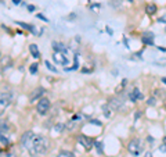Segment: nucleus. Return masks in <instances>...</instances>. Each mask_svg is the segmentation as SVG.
I'll return each instance as SVG.
<instances>
[{"label":"nucleus","instance_id":"obj_2","mask_svg":"<svg viewBox=\"0 0 166 157\" xmlns=\"http://www.w3.org/2000/svg\"><path fill=\"white\" fill-rule=\"evenodd\" d=\"M143 150H144V145L141 142V139L133 138L129 143H127V152H129L132 156H134V157L140 156V154L143 153Z\"/></svg>","mask_w":166,"mask_h":157},{"label":"nucleus","instance_id":"obj_35","mask_svg":"<svg viewBox=\"0 0 166 157\" xmlns=\"http://www.w3.org/2000/svg\"><path fill=\"white\" fill-rule=\"evenodd\" d=\"M147 140H148V142H154V138H151V136H148V138H147Z\"/></svg>","mask_w":166,"mask_h":157},{"label":"nucleus","instance_id":"obj_39","mask_svg":"<svg viewBox=\"0 0 166 157\" xmlns=\"http://www.w3.org/2000/svg\"><path fill=\"white\" fill-rule=\"evenodd\" d=\"M0 59H1V53H0Z\"/></svg>","mask_w":166,"mask_h":157},{"label":"nucleus","instance_id":"obj_23","mask_svg":"<svg viewBox=\"0 0 166 157\" xmlns=\"http://www.w3.org/2000/svg\"><path fill=\"white\" fill-rule=\"evenodd\" d=\"M102 110H104V115L105 117H111V109H109V106H102Z\"/></svg>","mask_w":166,"mask_h":157},{"label":"nucleus","instance_id":"obj_10","mask_svg":"<svg viewBox=\"0 0 166 157\" xmlns=\"http://www.w3.org/2000/svg\"><path fill=\"white\" fill-rule=\"evenodd\" d=\"M109 107H111L112 110H116V111H119V110H122L123 109V103H122V100L120 99H111L109 100V104H108Z\"/></svg>","mask_w":166,"mask_h":157},{"label":"nucleus","instance_id":"obj_13","mask_svg":"<svg viewBox=\"0 0 166 157\" xmlns=\"http://www.w3.org/2000/svg\"><path fill=\"white\" fill-rule=\"evenodd\" d=\"M29 51H31V54H32V57H35V59H40V51H39V48H37L35 43L29 45Z\"/></svg>","mask_w":166,"mask_h":157},{"label":"nucleus","instance_id":"obj_15","mask_svg":"<svg viewBox=\"0 0 166 157\" xmlns=\"http://www.w3.org/2000/svg\"><path fill=\"white\" fill-rule=\"evenodd\" d=\"M145 13L148 15H154L156 13V6L155 4H148L147 7H145Z\"/></svg>","mask_w":166,"mask_h":157},{"label":"nucleus","instance_id":"obj_7","mask_svg":"<svg viewBox=\"0 0 166 157\" xmlns=\"http://www.w3.org/2000/svg\"><path fill=\"white\" fill-rule=\"evenodd\" d=\"M129 99H130V102H138V100H143L144 99V96H143V93H141V91L138 88H133L132 89V92H129Z\"/></svg>","mask_w":166,"mask_h":157},{"label":"nucleus","instance_id":"obj_9","mask_svg":"<svg viewBox=\"0 0 166 157\" xmlns=\"http://www.w3.org/2000/svg\"><path fill=\"white\" fill-rule=\"evenodd\" d=\"M141 42H143L145 46H152V45H154V33L145 32L144 35L141 36Z\"/></svg>","mask_w":166,"mask_h":157},{"label":"nucleus","instance_id":"obj_40","mask_svg":"<svg viewBox=\"0 0 166 157\" xmlns=\"http://www.w3.org/2000/svg\"><path fill=\"white\" fill-rule=\"evenodd\" d=\"M165 110H166V104H165Z\"/></svg>","mask_w":166,"mask_h":157},{"label":"nucleus","instance_id":"obj_6","mask_svg":"<svg viewBox=\"0 0 166 157\" xmlns=\"http://www.w3.org/2000/svg\"><path fill=\"white\" fill-rule=\"evenodd\" d=\"M53 60H54L57 64H60V66H67L69 63V60H68V57L65 56V53H61V51H54Z\"/></svg>","mask_w":166,"mask_h":157},{"label":"nucleus","instance_id":"obj_8","mask_svg":"<svg viewBox=\"0 0 166 157\" xmlns=\"http://www.w3.org/2000/svg\"><path fill=\"white\" fill-rule=\"evenodd\" d=\"M43 95H44V89H43V88H37V89H35V91H33L32 93H31V100H29V102H31V103L37 102L39 99L43 97Z\"/></svg>","mask_w":166,"mask_h":157},{"label":"nucleus","instance_id":"obj_20","mask_svg":"<svg viewBox=\"0 0 166 157\" xmlns=\"http://www.w3.org/2000/svg\"><path fill=\"white\" fill-rule=\"evenodd\" d=\"M147 104H148V106H155V104H156V97H155V96H151V97L148 99Z\"/></svg>","mask_w":166,"mask_h":157},{"label":"nucleus","instance_id":"obj_33","mask_svg":"<svg viewBox=\"0 0 166 157\" xmlns=\"http://www.w3.org/2000/svg\"><path fill=\"white\" fill-rule=\"evenodd\" d=\"M144 157H152V153L151 152H147V153H145V156Z\"/></svg>","mask_w":166,"mask_h":157},{"label":"nucleus","instance_id":"obj_4","mask_svg":"<svg viewBox=\"0 0 166 157\" xmlns=\"http://www.w3.org/2000/svg\"><path fill=\"white\" fill-rule=\"evenodd\" d=\"M50 100L47 97H42L37 100V104H36V110H37V113L40 114V115H46L47 111L50 110Z\"/></svg>","mask_w":166,"mask_h":157},{"label":"nucleus","instance_id":"obj_5","mask_svg":"<svg viewBox=\"0 0 166 157\" xmlns=\"http://www.w3.org/2000/svg\"><path fill=\"white\" fill-rule=\"evenodd\" d=\"M78 142H79V145H82L83 147H84V150H90L94 147V140L91 138H89V136L86 135H79L78 136Z\"/></svg>","mask_w":166,"mask_h":157},{"label":"nucleus","instance_id":"obj_34","mask_svg":"<svg viewBox=\"0 0 166 157\" xmlns=\"http://www.w3.org/2000/svg\"><path fill=\"white\" fill-rule=\"evenodd\" d=\"M107 32H108L109 35H112V29H111V28H108V26H107Z\"/></svg>","mask_w":166,"mask_h":157},{"label":"nucleus","instance_id":"obj_24","mask_svg":"<svg viewBox=\"0 0 166 157\" xmlns=\"http://www.w3.org/2000/svg\"><path fill=\"white\" fill-rule=\"evenodd\" d=\"M75 127H76V122H75V120H71V121H68V124H67V128H68V129H75Z\"/></svg>","mask_w":166,"mask_h":157},{"label":"nucleus","instance_id":"obj_32","mask_svg":"<svg viewBox=\"0 0 166 157\" xmlns=\"http://www.w3.org/2000/svg\"><path fill=\"white\" fill-rule=\"evenodd\" d=\"M21 2L22 0H13V3L14 4H21Z\"/></svg>","mask_w":166,"mask_h":157},{"label":"nucleus","instance_id":"obj_11","mask_svg":"<svg viewBox=\"0 0 166 157\" xmlns=\"http://www.w3.org/2000/svg\"><path fill=\"white\" fill-rule=\"evenodd\" d=\"M17 24H18L19 26H22L24 29H26V31H29V32H31V33H33V35H39L35 26H32V25H28V24H25V22H22V21H17Z\"/></svg>","mask_w":166,"mask_h":157},{"label":"nucleus","instance_id":"obj_27","mask_svg":"<svg viewBox=\"0 0 166 157\" xmlns=\"http://www.w3.org/2000/svg\"><path fill=\"white\" fill-rule=\"evenodd\" d=\"M91 124H96V125H98V127H102V124L98 120H93V121H91Z\"/></svg>","mask_w":166,"mask_h":157},{"label":"nucleus","instance_id":"obj_14","mask_svg":"<svg viewBox=\"0 0 166 157\" xmlns=\"http://www.w3.org/2000/svg\"><path fill=\"white\" fill-rule=\"evenodd\" d=\"M0 61H1V67H3V69L10 68L11 67V59L8 57V56H1Z\"/></svg>","mask_w":166,"mask_h":157},{"label":"nucleus","instance_id":"obj_37","mask_svg":"<svg viewBox=\"0 0 166 157\" xmlns=\"http://www.w3.org/2000/svg\"><path fill=\"white\" fill-rule=\"evenodd\" d=\"M127 2H134V0H127Z\"/></svg>","mask_w":166,"mask_h":157},{"label":"nucleus","instance_id":"obj_22","mask_svg":"<svg viewBox=\"0 0 166 157\" xmlns=\"http://www.w3.org/2000/svg\"><path fill=\"white\" fill-rule=\"evenodd\" d=\"M37 67H39V66H37L36 63H35V64H32V66L29 67V72H31V74H36L37 72Z\"/></svg>","mask_w":166,"mask_h":157},{"label":"nucleus","instance_id":"obj_36","mask_svg":"<svg viewBox=\"0 0 166 157\" xmlns=\"http://www.w3.org/2000/svg\"><path fill=\"white\" fill-rule=\"evenodd\" d=\"M162 82H163V84L166 85V78H162Z\"/></svg>","mask_w":166,"mask_h":157},{"label":"nucleus","instance_id":"obj_1","mask_svg":"<svg viewBox=\"0 0 166 157\" xmlns=\"http://www.w3.org/2000/svg\"><path fill=\"white\" fill-rule=\"evenodd\" d=\"M21 145L32 157L43 156L50 149V139L43 135H37L33 131H26L21 138Z\"/></svg>","mask_w":166,"mask_h":157},{"label":"nucleus","instance_id":"obj_18","mask_svg":"<svg viewBox=\"0 0 166 157\" xmlns=\"http://www.w3.org/2000/svg\"><path fill=\"white\" fill-rule=\"evenodd\" d=\"M94 147L97 149L98 154H102V143L101 142H94Z\"/></svg>","mask_w":166,"mask_h":157},{"label":"nucleus","instance_id":"obj_28","mask_svg":"<svg viewBox=\"0 0 166 157\" xmlns=\"http://www.w3.org/2000/svg\"><path fill=\"white\" fill-rule=\"evenodd\" d=\"M141 114H143V113H141V111H140V110H138V111H137V113H136V114H134V120H137V118H140V117H141Z\"/></svg>","mask_w":166,"mask_h":157},{"label":"nucleus","instance_id":"obj_3","mask_svg":"<svg viewBox=\"0 0 166 157\" xmlns=\"http://www.w3.org/2000/svg\"><path fill=\"white\" fill-rule=\"evenodd\" d=\"M13 102V95H11L8 91L0 92V115H3L6 109Z\"/></svg>","mask_w":166,"mask_h":157},{"label":"nucleus","instance_id":"obj_17","mask_svg":"<svg viewBox=\"0 0 166 157\" xmlns=\"http://www.w3.org/2000/svg\"><path fill=\"white\" fill-rule=\"evenodd\" d=\"M44 64H46L47 69H50V71H53V72H58V69L55 68L53 64H50V61H49V60H46V61H44Z\"/></svg>","mask_w":166,"mask_h":157},{"label":"nucleus","instance_id":"obj_29","mask_svg":"<svg viewBox=\"0 0 166 157\" xmlns=\"http://www.w3.org/2000/svg\"><path fill=\"white\" fill-rule=\"evenodd\" d=\"M28 10L29 11H35V10H36V7H35L33 4H28Z\"/></svg>","mask_w":166,"mask_h":157},{"label":"nucleus","instance_id":"obj_31","mask_svg":"<svg viewBox=\"0 0 166 157\" xmlns=\"http://www.w3.org/2000/svg\"><path fill=\"white\" fill-rule=\"evenodd\" d=\"M0 157H14V154H11V153H6V154H3V156H0Z\"/></svg>","mask_w":166,"mask_h":157},{"label":"nucleus","instance_id":"obj_30","mask_svg":"<svg viewBox=\"0 0 166 157\" xmlns=\"http://www.w3.org/2000/svg\"><path fill=\"white\" fill-rule=\"evenodd\" d=\"M37 18H40V20H43V21H44V22H47V21H49V20H47V18H46V17H44V15H42V14H37Z\"/></svg>","mask_w":166,"mask_h":157},{"label":"nucleus","instance_id":"obj_26","mask_svg":"<svg viewBox=\"0 0 166 157\" xmlns=\"http://www.w3.org/2000/svg\"><path fill=\"white\" fill-rule=\"evenodd\" d=\"M159 150H162V152H166V138H163V145H161Z\"/></svg>","mask_w":166,"mask_h":157},{"label":"nucleus","instance_id":"obj_21","mask_svg":"<svg viewBox=\"0 0 166 157\" xmlns=\"http://www.w3.org/2000/svg\"><path fill=\"white\" fill-rule=\"evenodd\" d=\"M7 131V122L6 121H0V132Z\"/></svg>","mask_w":166,"mask_h":157},{"label":"nucleus","instance_id":"obj_16","mask_svg":"<svg viewBox=\"0 0 166 157\" xmlns=\"http://www.w3.org/2000/svg\"><path fill=\"white\" fill-rule=\"evenodd\" d=\"M57 157H75V154L72 152H68V150H61Z\"/></svg>","mask_w":166,"mask_h":157},{"label":"nucleus","instance_id":"obj_19","mask_svg":"<svg viewBox=\"0 0 166 157\" xmlns=\"http://www.w3.org/2000/svg\"><path fill=\"white\" fill-rule=\"evenodd\" d=\"M126 84H127V79H123L122 82H120L119 86L116 88V93H120V92L123 91V88H125V85H126Z\"/></svg>","mask_w":166,"mask_h":157},{"label":"nucleus","instance_id":"obj_38","mask_svg":"<svg viewBox=\"0 0 166 157\" xmlns=\"http://www.w3.org/2000/svg\"><path fill=\"white\" fill-rule=\"evenodd\" d=\"M0 153H1V147H0Z\"/></svg>","mask_w":166,"mask_h":157},{"label":"nucleus","instance_id":"obj_25","mask_svg":"<svg viewBox=\"0 0 166 157\" xmlns=\"http://www.w3.org/2000/svg\"><path fill=\"white\" fill-rule=\"evenodd\" d=\"M90 10L93 11V13H98V10H100V4H91L90 6Z\"/></svg>","mask_w":166,"mask_h":157},{"label":"nucleus","instance_id":"obj_12","mask_svg":"<svg viewBox=\"0 0 166 157\" xmlns=\"http://www.w3.org/2000/svg\"><path fill=\"white\" fill-rule=\"evenodd\" d=\"M53 50L54 51H61V53H67V46L61 42H53Z\"/></svg>","mask_w":166,"mask_h":157}]
</instances>
